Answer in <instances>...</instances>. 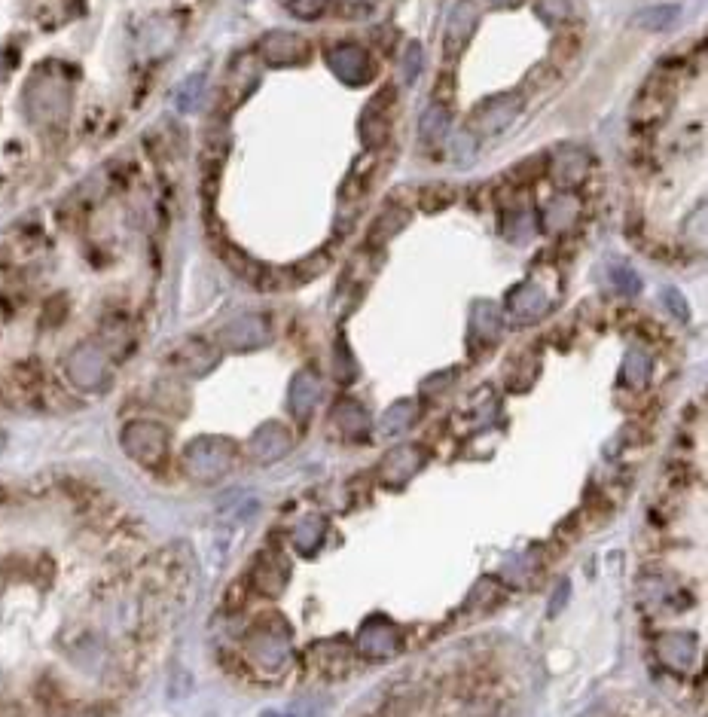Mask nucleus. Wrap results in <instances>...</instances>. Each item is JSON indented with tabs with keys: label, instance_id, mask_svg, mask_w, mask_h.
<instances>
[{
	"label": "nucleus",
	"instance_id": "obj_9",
	"mask_svg": "<svg viewBox=\"0 0 708 717\" xmlns=\"http://www.w3.org/2000/svg\"><path fill=\"white\" fill-rule=\"evenodd\" d=\"M507 306H510L513 315H522V318H525V315H541V309L547 306V296H544V290L535 287V284H522L519 290L510 293Z\"/></svg>",
	"mask_w": 708,
	"mask_h": 717
},
{
	"label": "nucleus",
	"instance_id": "obj_13",
	"mask_svg": "<svg viewBox=\"0 0 708 717\" xmlns=\"http://www.w3.org/2000/svg\"><path fill=\"white\" fill-rule=\"evenodd\" d=\"M412 418H416V406L412 403H397L388 415H385V431H391V434H400V431H406V425L412 422Z\"/></svg>",
	"mask_w": 708,
	"mask_h": 717
},
{
	"label": "nucleus",
	"instance_id": "obj_12",
	"mask_svg": "<svg viewBox=\"0 0 708 717\" xmlns=\"http://www.w3.org/2000/svg\"><path fill=\"white\" fill-rule=\"evenodd\" d=\"M678 7H654V10H644L638 13V25L651 28V31H663V28H672L675 19H678Z\"/></svg>",
	"mask_w": 708,
	"mask_h": 717
},
{
	"label": "nucleus",
	"instance_id": "obj_17",
	"mask_svg": "<svg viewBox=\"0 0 708 717\" xmlns=\"http://www.w3.org/2000/svg\"><path fill=\"white\" fill-rule=\"evenodd\" d=\"M495 4H507V7H513V4H519V0H495Z\"/></svg>",
	"mask_w": 708,
	"mask_h": 717
},
{
	"label": "nucleus",
	"instance_id": "obj_2",
	"mask_svg": "<svg viewBox=\"0 0 708 717\" xmlns=\"http://www.w3.org/2000/svg\"><path fill=\"white\" fill-rule=\"evenodd\" d=\"M327 62L333 68V74L351 86H364L370 83L373 77V62H370V55L361 49V46H354V43H342L336 49L327 52Z\"/></svg>",
	"mask_w": 708,
	"mask_h": 717
},
{
	"label": "nucleus",
	"instance_id": "obj_1",
	"mask_svg": "<svg viewBox=\"0 0 708 717\" xmlns=\"http://www.w3.org/2000/svg\"><path fill=\"white\" fill-rule=\"evenodd\" d=\"M232 461V443L220 437H202L187 449V470L196 480H214V476L226 473Z\"/></svg>",
	"mask_w": 708,
	"mask_h": 717
},
{
	"label": "nucleus",
	"instance_id": "obj_10",
	"mask_svg": "<svg viewBox=\"0 0 708 717\" xmlns=\"http://www.w3.org/2000/svg\"><path fill=\"white\" fill-rule=\"evenodd\" d=\"M284 449H287V428H281V425H275V422H269V425L254 437V452H257V458H263V461L278 458Z\"/></svg>",
	"mask_w": 708,
	"mask_h": 717
},
{
	"label": "nucleus",
	"instance_id": "obj_3",
	"mask_svg": "<svg viewBox=\"0 0 708 717\" xmlns=\"http://www.w3.org/2000/svg\"><path fill=\"white\" fill-rule=\"evenodd\" d=\"M522 98L519 95H495L489 101H483L474 113V129L480 135H498L501 129H507L513 123V116L519 113Z\"/></svg>",
	"mask_w": 708,
	"mask_h": 717
},
{
	"label": "nucleus",
	"instance_id": "obj_8",
	"mask_svg": "<svg viewBox=\"0 0 708 717\" xmlns=\"http://www.w3.org/2000/svg\"><path fill=\"white\" fill-rule=\"evenodd\" d=\"M318 397H321V385H318V379L312 373H300L297 379H293V385H290V406H293V412H297V415L309 412L318 403Z\"/></svg>",
	"mask_w": 708,
	"mask_h": 717
},
{
	"label": "nucleus",
	"instance_id": "obj_15",
	"mask_svg": "<svg viewBox=\"0 0 708 717\" xmlns=\"http://www.w3.org/2000/svg\"><path fill=\"white\" fill-rule=\"evenodd\" d=\"M287 10L300 19H315L324 10V0H287Z\"/></svg>",
	"mask_w": 708,
	"mask_h": 717
},
{
	"label": "nucleus",
	"instance_id": "obj_11",
	"mask_svg": "<svg viewBox=\"0 0 708 717\" xmlns=\"http://www.w3.org/2000/svg\"><path fill=\"white\" fill-rule=\"evenodd\" d=\"M449 129V110L443 104H431L422 116V138L425 141H440Z\"/></svg>",
	"mask_w": 708,
	"mask_h": 717
},
{
	"label": "nucleus",
	"instance_id": "obj_18",
	"mask_svg": "<svg viewBox=\"0 0 708 717\" xmlns=\"http://www.w3.org/2000/svg\"><path fill=\"white\" fill-rule=\"evenodd\" d=\"M4 446H7V440H4V434H0V452H4Z\"/></svg>",
	"mask_w": 708,
	"mask_h": 717
},
{
	"label": "nucleus",
	"instance_id": "obj_16",
	"mask_svg": "<svg viewBox=\"0 0 708 717\" xmlns=\"http://www.w3.org/2000/svg\"><path fill=\"white\" fill-rule=\"evenodd\" d=\"M647 370H651V364H647L644 357L635 351V354H629V361H626V367H623V379H629V382H644Z\"/></svg>",
	"mask_w": 708,
	"mask_h": 717
},
{
	"label": "nucleus",
	"instance_id": "obj_14",
	"mask_svg": "<svg viewBox=\"0 0 708 717\" xmlns=\"http://www.w3.org/2000/svg\"><path fill=\"white\" fill-rule=\"evenodd\" d=\"M419 71H422V46L412 43V46L406 49V55H403V74H406V80L412 83V80L419 77Z\"/></svg>",
	"mask_w": 708,
	"mask_h": 717
},
{
	"label": "nucleus",
	"instance_id": "obj_5",
	"mask_svg": "<svg viewBox=\"0 0 708 717\" xmlns=\"http://www.w3.org/2000/svg\"><path fill=\"white\" fill-rule=\"evenodd\" d=\"M263 58L269 65H297L309 55V46L297 37V34H287V31H272L266 34L263 46H260Z\"/></svg>",
	"mask_w": 708,
	"mask_h": 717
},
{
	"label": "nucleus",
	"instance_id": "obj_7",
	"mask_svg": "<svg viewBox=\"0 0 708 717\" xmlns=\"http://www.w3.org/2000/svg\"><path fill=\"white\" fill-rule=\"evenodd\" d=\"M474 28H477L474 4H470V0H461V4L455 7V13H452V22H449V52L461 49L464 40L474 34Z\"/></svg>",
	"mask_w": 708,
	"mask_h": 717
},
{
	"label": "nucleus",
	"instance_id": "obj_6",
	"mask_svg": "<svg viewBox=\"0 0 708 717\" xmlns=\"http://www.w3.org/2000/svg\"><path fill=\"white\" fill-rule=\"evenodd\" d=\"M223 336H226V342H229L232 348H254V345L263 342V336H266V324H263L257 315H245V318L235 321Z\"/></svg>",
	"mask_w": 708,
	"mask_h": 717
},
{
	"label": "nucleus",
	"instance_id": "obj_4",
	"mask_svg": "<svg viewBox=\"0 0 708 717\" xmlns=\"http://www.w3.org/2000/svg\"><path fill=\"white\" fill-rule=\"evenodd\" d=\"M123 446L129 455H135L144 464H153L165 455V431L150 425V422H138L132 428H126Z\"/></svg>",
	"mask_w": 708,
	"mask_h": 717
}]
</instances>
